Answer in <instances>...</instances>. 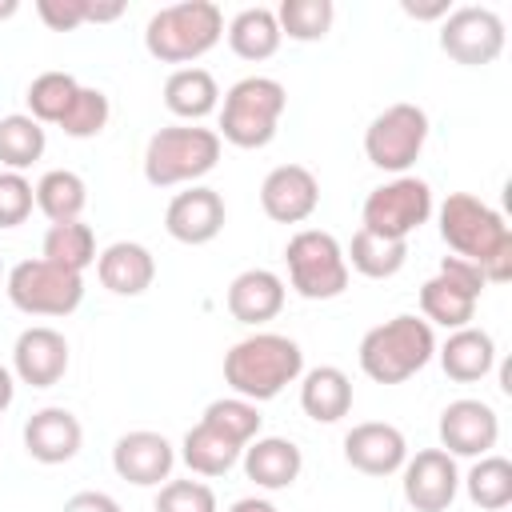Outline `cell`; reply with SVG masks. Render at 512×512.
Listing matches in <instances>:
<instances>
[{
    "instance_id": "19",
    "label": "cell",
    "mask_w": 512,
    "mask_h": 512,
    "mask_svg": "<svg viewBox=\"0 0 512 512\" xmlns=\"http://www.w3.org/2000/svg\"><path fill=\"white\" fill-rule=\"evenodd\" d=\"M344 460L364 472V476H392L404 468L408 460V440L396 424H384V420H364V424H352L348 436H344Z\"/></svg>"
},
{
    "instance_id": "14",
    "label": "cell",
    "mask_w": 512,
    "mask_h": 512,
    "mask_svg": "<svg viewBox=\"0 0 512 512\" xmlns=\"http://www.w3.org/2000/svg\"><path fill=\"white\" fill-rule=\"evenodd\" d=\"M500 440V416L476 396H460L440 412V448L448 456H488Z\"/></svg>"
},
{
    "instance_id": "31",
    "label": "cell",
    "mask_w": 512,
    "mask_h": 512,
    "mask_svg": "<svg viewBox=\"0 0 512 512\" xmlns=\"http://www.w3.org/2000/svg\"><path fill=\"white\" fill-rule=\"evenodd\" d=\"M88 204V184L68 172V168H52L36 180V208L52 220V224H68V220H80Z\"/></svg>"
},
{
    "instance_id": "5",
    "label": "cell",
    "mask_w": 512,
    "mask_h": 512,
    "mask_svg": "<svg viewBox=\"0 0 512 512\" xmlns=\"http://www.w3.org/2000/svg\"><path fill=\"white\" fill-rule=\"evenodd\" d=\"M220 148H224V140L216 136V128L168 124V128L152 132V140L144 148V180L152 188L196 184L200 176H208L216 168Z\"/></svg>"
},
{
    "instance_id": "42",
    "label": "cell",
    "mask_w": 512,
    "mask_h": 512,
    "mask_svg": "<svg viewBox=\"0 0 512 512\" xmlns=\"http://www.w3.org/2000/svg\"><path fill=\"white\" fill-rule=\"evenodd\" d=\"M400 8L412 16V20H444L452 8H448V0H436V4H412V0H400Z\"/></svg>"
},
{
    "instance_id": "9",
    "label": "cell",
    "mask_w": 512,
    "mask_h": 512,
    "mask_svg": "<svg viewBox=\"0 0 512 512\" xmlns=\"http://www.w3.org/2000/svg\"><path fill=\"white\" fill-rule=\"evenodd\" d=\"M428 140V112L420 104H388L384 112L372 116V124L364 128V156L368 164H376L380 172H396L404 176L416 156L424 152Z\"/></svg>"
},
{
    "instance_id": "32",
    "label": "cell",
    "mask_w": 512,
    "mask_h": 512,
    "mask_svg": "<svg viewBox=\"0 0 512 512\" xmlns=\"http://www.w3.org/2000/svg\"><path fill=\"white\" fill-rule=\"evenodd\" d=\"M48 148V136H44V124H36L28 112H12V116H0V164L8 172H24L32 168Z\"/></svg>"
},
{
    "instance_id": "26",
    "label": "cell",
    "mask_w": 512,
    "mask_h": 512,
    "mask_svg": "<svg viewBox=\"0 0 512 512\" xmlns=\"http://www.w3.org/2000/svg\"><path fill=\"white\" fill-rule=\"evenodd\" d=\"M300 408L316 424H336L352 412V380L336 364H320L300 380Z\"/></svg>"
},
{
    "instance_id": "17",
    "label": "cell",
    "mask_w": 512,
    "mask_h": 512,
    "mask_svg": "<svg viewBox=\"0 0 512 512\" xmlns=\"http://www.w3.org/2000/svg\"><path fill=\"white\" fill-rule=\"evenodd\" d=\"M172 464H176V448L160 432L136 428V432H124L112 444V468H116V476L128 480V484H136V488H160L172 476Z\"/></svg>"
},
{
    "instance_id": "36",
    "label": "cell",
    "mask_w": 512,
    "mask_h": 512,
    "mask_svg": "<svg viewBox=\"0 0 512 512\" xmlns=\"http://www.w3.org/2000/svg\"><path fill=\"white\" fill-rule=\"evenodd\" d=\"M200 420L212 424V428H220L224 436H232L240 448H248V444L260 436V424H264L260 404L240 400V396H220V400H212Z\"/></svg>"
},
{
    "instance_id": "33",
    "label": "cell",
    "mask_w": 512,
    "mask_h": 512,
    "mask_svg": "<svg viewBox=\"0 0 512 512\" xmlns=\"http://www.w3.org/2000/svg\"><path fill=\"white\" fill-rule=\"evenodd\" d=\"M464 492L476 508L484 512H500L512 504V460L508 456H480L468 476H464Z\"/></svg>"
},
{
    "instance_id": "7",
    "label": "cell",
    "mask_w": 512,
    "mask_h": 512,
    "mask_svg": "<svg viewBox=\"0 0 512 512\" xmlns=\"http://www.w3.org/2000/svg\"><path fill=\"white\" fill-rule=\"evenodd\" d=\"M288 284L304 300H336L348 288V260L332 232L324 228H300L284 244Z\"/></svg>"
},
{
    "instance_id": "25",
    "label": "cell",
    "mask_w": 512,
    "mask_h": 512,
    "mask_svg": "<svg viewBox=\"0 0 512 512\" xmlns=\"http://www.w3.org/2000/svg\"><path fill=\"white\" fill-rule=\"evenodd\" d=\"M164 108L172 116H180L184 124H200L204 116H212L220 108L216 76L208 68H196V64L168 72V80H164Z\"/></svg>"
},
{
    "instance_id": "28",
    "label": "cell",
    "mask_w": 512,
    "mask_h": 512,
    "mask_svg": "<svg viewBox=\"0 0 512 512\" xmlns=\"http://www.w3.org/2000/svg\"><path fill=\"white\" fill-rule=\"evenodd\" d=\"M228 48L240 56V60H268L276 56L280 48V24H276V12L272 8H244L228 20Z\"/></svg>"
},
{
    "instance_id": "21",
    "label": "cell",
    "mask_w": 512,
    "mask_h": 512,
    "mask_svg": "<svg viewBox=\"0 0 512 512\" xmlns=\"http://www.w3.org/2000/svg\"><path fill=\"white\" fill-rule=\"evenodd\" d=\"M96 276L112 296H144L156 280V256L136 240H116L96 256Z\"/></svg>"
},
{
    "instance_id": "3",
    "label": "cell",
    "mask_w": 512,
    "mask_h": 512,
    "mask_svg": "<svg viewBox=\"0 0 512 512\" xmlns=\"http://www.w3.org/2000/svg\"><path fill=\"white\" fill-rule=\"evenodd\" d=\"M432 356H436V332L424 316H412V312H400L368 328L360 340V368L376 384H404Z\"/></svg>"
},
{
    "instance_id": "27",
    "label": "cell",
    "mask_w": 512,
    "mask_h": 512,
    "mask_svg": "<svg viewBox=\"0 0 512 512\" xmlns=\"http://www.w3.org/2000/svg\"><path fill=\"white\" fill-rule=\"evenodd\" d=\"M244 456V448L232 440V436H224L220 428H212V424H192L188 432H184V444H180V460L188 464V472H196V476H224L228 468H236V460Z\"/></svg>"
},
{
    "instance_id": "22",
    "label": "cell",
    "mask_w": 512,
    "mask_h": 512,
    "mask_svg": "<svg viewBox=\"0 0 512 512\" xmlns=\"http://www.w3.org/2000/svg\"><path fill=\"white\" fill-rule=\"evenodd\" d=\"M280 308H284V280L276 272H268V268H244L228 284V312L240 324L260 328V324L276 320Z\"/></svg>"
},
{
    "instance_id": "2",
    "label": "cell",
    "mask_w": 512,
    "mask_h": 512,
    "mask_svg": "<svg viewBox=\"0 0 512 512\" xmlns=\"http://www.w3.org/2000/svg\"><path fill=\"white\" fill-rule=\"evenodd\" d=\"M300 372H304V352L292 336L280 332H252L224 352V384L232 388V396L252 404L280 396L288 384L300 380Z\"/></svg>"
},
{
    "instance_id": "35",
    "label": "cell",
    "mask_w": 512,
    "mask_h": 512,
    "mask_svg": "<svg viewBox=\"0 0 512 512\" xmlns=\"http://www.w3.org/2000/svg\"><path fill=\"white\" fill-rule=\"evenodd\" d=\"M76 92H80V80L72 72H40L28 84V92H24L28 116L36 124H60V116L68 112V104H72Z\"/></svg>"
},
{
    "instance_id": "34",
    "label": "cell",
    "mask_w": 512,
    "mask_h": 512,
    "mask_svg": "<svg viewBox=\"0 0 512 512\" xmlns=\"http://www.w3.org/2000/svg\"><path fill=\"white\" fill-rule=\"evenodd\" d=\"M332 20H336V4H332V0H284V4L276 8L280 36L300 40V44L324 40L328 28H332Z\"/></svg>"
},
{
    "instance_id": "44",
    "label": "cell",
    "mask_w": 512,
    "mask_h": 512,
    "mask_svg": "<svg viewBox=\"0 0 512 512\" xmlns=\"http://www.w3.org/2000/svg\"><path fill=\"white\" fill-rule=\"evenodd\" d=\"M228 512H276V504L264 500V496H244V500H236Z\"/></svg>"
},
{
    "instance_id": "46",
    "label": "cell",
    "mask_w": 512,
    "mask_h": 512,
    "mask_svg": "<svg viewBox=\"0 0 512 512\" xmlns=\"http://www.w3.org/2000/svg\"><path fill=\"white\" fill-rule=\"evenodd\" d=\"M16 8H20L16 0H0V20H8V16H16Z\"/></svg>"
},
{
    "instance_id": "16",
    "label": "cell",
    "mask_w": 512,
    "mask_h": 512,
    "mask_svg": "<svg viewBox=\"0 0 512 512\" xmlns=\"http://www.w3.org/2000/svg\"><path fill=\"white\" fill-rule=\"evenodd\" d=\"M320 204V180L304 164H276L260 184V208L276 224H304Z\"/></svg>"
},
{
    "instance_id": "29",
    "label": "cell",
    "mask_w": 512,
    "mask_h": 512,
    "mask_svg": "<svg viewBox=\"0 0 512 512\" xmlns=\"http://www.w3.org/2000/svg\"><path fill=\"white\" fill-rule=\"evenodd\" d=\"M344 260H348V268H356L368 280H388L408 264V240H392V236H376L368 228H356Z\"/></svg>"
},
{
    "instance_id": "43",
    "label": "cell",
    "mask_w": 512,
    "mask_h": 512,
    "mask_svg": "<svg viewBox=\"0 0 512 512\" xmlns=\"http://www.w3.org/2000/svg\"><path fill=\"white\" fill-rule=\"evenodd\" d=\"M120 16H124V0H92V8H88V24H108Z\"/></svg>"
},
{
    "instance_id": "15",
    "label": "cell",
    "mask_w": 512,
    "mask_h": 512,
    "mask_svg": "<svg viewBox=\"0 0 512 512\" xmlns=\"http://www.w3.org/2000/svg\"><path fill=\"white\" fill-rule=\"evenodd\" d=\"M224 220H228V208H224V196L216 188H204V184H188L184 192H176L164 208V228L176 244H208L224 232Z\"/></svg>"
},
{
    "instance_id": "12",
    "label": "cell",
    "mask_w": 512,
    "mask_h": 512,
    "mask_svg": "<svg viewBox=\"0 0 512 512\" xmlns=\"http://www.w3.org/2000/svg\"><path fill=\"white\" fill-rule=\"evenodd\" d=\"M440 52L464 68H484L504 52V20L484 4H460L440 20Z\"/></svg>"
},
{
    "instance_id": "47",
    "label": "cell",
    "mask_w": 512,
    "mask_h": 512,
    "mask_svg": "<svg viewBox=\"0 0 512 512\" xmlns=\"http://www.w3.org/2000/svg\"><path fill=\"white\" fill-rule=\"evenodd\" d=\"M4 276H8V272H4V260H0V280H4Z\"/></svg>"
},
{
    "instance_id": "8",
    "label": "cell",
    "mask_w": 512,
    "mask_h": 512,
    "mask_svg": "<svg viewBox=\"0 0 512 512\" xmlns=\"http://www.w3.org/2000/svg\"><path fill=\"white\" fill-rule=\"evenodd\" d=\"M4 292L28 316H72L84 300V276L36 256V260H20L8 268Z\"/></svg>"
},
{
    "instance_id": "30",
    "label": "cell",
    "mask_w": 512,
    "mask_h": 512,
    "mask_svg": "<svg viewBox=\"0 0 512 512\" xmlns=\"http://www.w3.org/2000/svg\"><path fill=\"white\" fill-rule=\"evenodd\" d=\"M40 256L56 268H68V272H80L96 264V232L84 224V220H68V224H48L44 232V244H40Z\"/></svg>"
},
{
    "instance_id": "40",
    "label": "cell",
    "mask_w": 512,
    "mask_h": 512,
    "mask_svg": "<svg viewBox=\"0 0 512 512\" xmlns=\"http://www.w3.org/2000/svg\"><path fill=\"white\" fill-rule=\"evenodd\" d=\"M88 8H92V0H36V16L52 32H72V28L88 24Z\"/></svg>"
},
{
    "instance_id": "4",
    "label": "cell",
    "mask_w": 512,
    "mask_h": 512,
    "mask_svg": "<svg viewBox=\"0 0 512 512\" xmlns=\"http://www.w3.org/2000/svg\"><path fill=\"white\" fill-rule=\"evenodd\" d=\"M224 36V12L212 0H180L144 24V48L160 64H192L204 52H212Z\"/></svg>"
},
{
    "instance_id": "39",
    "label": "cell",
    "mask_w": 512,
    "mask_h": 512,
    "mask_svg": "<svg viewBox=\"0 0 512 512\" xmlns=\"http://www.w3.org/2000/svg\"><path fill=\"white\" fill-rule=\"evenodd\" d=\"M36 208V188L24 172H0V228H16L32 216Z\"/></svg>"
},
{
    "instance_id": "23",
    "label": "cell",
    "mask_w": 512,
    "mask_h": 512,
    "mask_svg": "<svg viewBox=\"0 0 512 512\" xmlns=\"http://www.w3.org/2000/svg\"><path fill=\"white\" fill-rule=\"evenodd\" d=\"M244 476L264 488V492H280V488H292L300 480V468H304V456L292 440L284 436H256L248 448H244Z\"/></svg>"
},
{
    "instance_id": "24",
    "label": "cell",
    "mask_w": 512,
    "mask_h": 512,
    "mask_svg": "<svg viewBox=\"0 0 512 512\" xmlns=\"http://www.w3.org/2000/svg\"><path fill=\"white\" fill-rule=\"evenodd\" d=\"M436 356H440V368L448 380L476 384L496 368V340H492V332L468 324V328L448 332V340L436 348Z\"/></svg>"
},
{
    "instance_id": "45",
    "label": "cell",
    "mask_w": 512,
    "mask_h": 512,
    "mask_svg": "<svg viewBox=\"0 0 512 512\" xmlns=\"http://www.w3.org/2000/svg\"><path fill=\"white\" fill-rule=\"evenodd\" d=\"M12 396H16V376H12V372L0 364V412L12 404Z\"/></svg>"
},
{
    "instance_id": "6",
    "label": "cell",
    "mask_w": 512,
    "mask_h": 512,
    "mask_svg": "<svg viewBox=\"0 0 512 512\" xmlns=\"http://www.w3.org/2000/svg\"><path fill=\"white\" fill-rule=\"evenodd\" d=\"M288 108V92L272 76H244L224 92L216 136L232 148H264L276 140L280 116Z\"/></svg>"
},
{
    "instance_id": "20",
    "label": "cell",
    "mask_w": 512,
    "mask_h": 512,
    "mask_svg": "<svg viewBox=\"0 0 512 512\" xmlns=\"http://www.w3.org/2000/svg\"><path fill=\"white\" fill-rule=\"evenodd\" d=\"M84 444V428L68 408H40L24 420V452L40 464H68Z\"/></svg>"
},
{
    "instance_id": "38",
    "label": "cell",
    "mask_w": 512,
    "mask_h": 512,
    "mask_svg": "<svg viewBox=\"0 0 512 512\" xmlns=\"http://www.w3.org/2000/svg\"><path fill=\"white\" fill-rule=\"evenodd\" d=\"M152 512H216V492L204 480H164Z\"/></svg>"
},
{
    "instance_id": "11",
    "label": "cell",
    "mask_w": 512,
    "mask_h": 512,
    "mask_svg": "<svg viewBox=\"0 0 512 512\" xmlns=\"http://www.w3.org/2000/svg\"><path fill=\"white\" fill-rule=\"evenodd\" d=\"M432 188L420 176H396L380 188H372L364 196L360 208V228L376 232V236H392V240H408L420 224H428L432 216Z\"/></svg>"
},
{
    "instance_id": "13",
    "label": "cell",
    "mask_w": 512,
    "mask_h": 512,
    "mask_svg": "<svg viewBox=\"0 0 512 512\" xmlns=\"http://www.w3.org/2000/svg\"><path fill=\"white\" fill-rule=\"evenodd\" d=\"M400 488L404 500L416 512H448L456 492H460V472H456V456H448L444 448H420L416 456L404 460L400 468Z\"/></svg>"
},
{
    "instance_id": "41",
    "label": "cell",
    "mask_w": 512,
    "mask_h": 512,
    "mask_svg": "<svg viewBox=\"0 0 512 512\" xmlns=\"http://www.w3.org/2000/svg\"><path fill=\"white\" fill-rule=\"evenodd\" d=\"M64 512H124L108 492H76L64 500Z\"/></svg>"
},
{
    "instance_id": "37",
    "label": "cell",
    "mask_w": 512,
    "mask_h": 512,
    "mask_svg": "<svg viewBox=\"0 0 512 512\" xmlns=\"http://www.w3.org/2000/svg\"><path fill=\"white\" fill-rule=\"evenodd\" d=\"M108 120H112L108 96L100 88L80 84V92L72 96V104H68V112L60 116L56 128H64V136H72V140H92V136H100L108 128Z\"/></svg>"
},
{
    "instance_id": "10",
    "label": "cell",
    "mask_w": 512,
    "mask_h": 512,
    "mask_svg": "<svg viewBox=\"0 0 512 512\" xmlns=\"http://www.w3.org/2000/svg\"><path fill=\"white\" fill-rule=\"evenodd\" d=\"M488 288L484 272L460 256H444L440 272L420 284V312L428 324H440L448 332L468 328L476 316V300Z\"/></svg>"
},
{
    "instance_id": "1",
    "label": "cell",
    "mask_w": 512,
    "mask_h": 512,
    "mask_svg": "<svg viewBox=\"0 0 512 512\" xmlns=\"http://www.w3.org/2000/svg\"><path fill=\"white\" fill-rule=\"evenodd\" d=\"M440 240L452 248V256L476 264L488 284L512 280V228L480 196L448 192L440 204Z\"/></svg>"
},
{
    "instance_id": "18",
    "label": "cell",
    "mask_w": 512,
    "mask_h": 512,
    "mask_svg": "<svg viewBox=\"0 0 512 512\" xmlns=\"http://www.w3.org/2000/svg\"><path fill=\"white\" fill-rule=\"evenodd\" d=\"M68 372V340L48 324H32L12 344V376L32 388H52Z\"/></svg>"
}]
</instances>
